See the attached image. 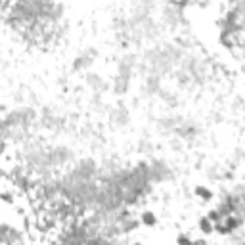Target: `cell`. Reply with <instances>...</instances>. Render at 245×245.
<instances>
[{"instance_id": "6da1fadb", "label": "cell", "mask_w": 245, "mask_h": 245, "mask_svg": "<svg viewBox=\"0 0 245 245\" xmlns=\"http://www.w3.org/2000/svg\"><path fill=\"white\" fill-rule=\"evenodd\" d=\"M144 222H146V224H155V217H153V214H151V213H146V214H144Z\"/></svg>"}]
</instances>
